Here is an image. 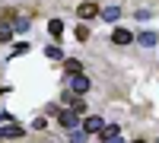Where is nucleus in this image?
Here are the masks:
<instances>
[{"label":"nucleus","mask_w":159,"mask_h":143,"mask_svg":"<svg viewBox=\"0 0 159 143\" xmlns=\"http://www.w3.org/2000/svg\"><path fill=\"white\" fill-rule=\"evenodd\" d=\"M89 86H92V83H89V76H86V73H76V76H70V92H73V96H83V92H89Z\"/></svg>","instance_id":"nucleus-1"},{"label":"nucleus","mask_w":159,"mask_h":143,"mask_svg":"<svg viewBox=\"0 0 159 143\" xmlns=\"http://www.w3.org/2000/svg\"><path fill=\"white\" fill-rule=\"evenodd\" d=\"M57 124H61V127H67V131H73V127L80 124V114H76L73 108H67V111H57Z\"/></svg>","instance_id":"nucleus-2"},{"label":"nucleus","mask_w":159,"mask_h":143,"mask_svg":"<svg viewBox=\"0 0 159 143\" xmlns=\"http://www.w3.org/2000/svg\"><path fill=\"white\" fill-rule=\"evenodd\" d=\"M105 131V121L99 118V114H89V118L83 121V134H102Z\"/></svg>","instance_id":"nucleus-3"},{"label":"nucleus","mask_w":159,"mask_h":143,"mask_svg":"<svg viewBox=\"0 0 159 143\" xmlns=\"http://www.w3.org/2000/svg\"><path fill=\"white\" fill-rule=\"evenodd\" d=\"M76 16L83 19V22H86V19H96V16H99V7H96V3H80V7H76Z\"/></svg>","instance_id":"nucleus-4"},{"label":"nucleus","mask_w":159,"mask_h":143,"mask_svg":"<svg viewBox=\"0 0 159 143\" xmlns=\"http://www.w3.org/2000/svg\"><path fill=\"white\" fill-rule=\"evenodd\" d=\"M111 42L124 48V45H130V42H134V32H130V29H115V32H111Z\"/></svg>","instance_id":"nucleus-5"},{"label":"nucleus","mask_w":159,"mask_h":143,"mask_svg":"<svg viewBox=\"0 0 159 143\" xmlns=\"http://www.w3.org/2000/svg\"><path fill=\"white\" fill-rule=\"evenodd\" d=\"M99 16H102V19H108V22H115V19H121V7H102V10H99Z\"/></svg>","instance_id":"nucleus-6"},{"label":"nucleus","mask_w":159,"mask_h":143,"mask_svg":"<svg viewBox=\"0 0 159 143\" xmlns=\"http://www.w3.org/2000/svg\"><path fill=\"white\" fill-rule=\"evenodd\" d=\"M137 42H140L143 48H153V45L159 42V35H156V32H140V35H137Z\"/></svg>","instance_id":"nucleus-7"},{"label":"nucleus","mask_w":159,"mask_h":143,"mask_svg":"<svg viewBox=\"0 0 159 143\" xmlns=\"http://www.w3.org/2000/svg\"><path fill=\"white\" fill-rule=\"evenodd\" d=\"M64 70H67L70 76H76V73H83V64H80L76 57H70V60H64Z\"/></svg>","instance_id":"nucleus-8"},{"label":"nucleus","mask_w":159,"mask_h":143,"mask_svg":"<svg viewBox=\"0 0 159 143\" xmlns=\"http://www.w3.org/2000/svg\"><path fill=\"white\" fill-rule=\"evenodd\" d=\"M25 131H22V127H16V124H10L7 127V131H0V137H7V140H19Z\"/></svg>","instance_id":"nucleus-9"},{"label":"nucleus","mask_w":159,"mask_h":143,"mask_svg":"<svg viewBox=\"0 0 159 143\" xmlns=\"http://www.w3.org/2000/svg\"><path fill=\"white\" fill-rule=\"evenodd\" d=\"M61 32H64V22H61V19H51V22H48V35H51V38H61Z\"/></svg>","instance_id":"nucleus-10"},{"label":"nucleus","mask_w":159,"mask_h":143,"mask_svg":"<svg viewBox=\"0 0 159 143\" xmlns=\"http://www.w3.org/2000/svg\"><path fill=\"white\" fill-rule=\"evenodd\" d=\"M111 137H118V127H115V124H111V127H105V131L99 134V140H102V143H108Z\"/></svg>","instance_id":"nucleus-11"},{"label":"nucleus","mask_w":159,"mask_h":143,"mask_svg":"<svg viewBox=\"0 0 159 143\" xmlns=\"http://www.w3.org/2000/svg\"><path fill=\"white\" fill-rule=\"evenodd\" d=\"M10 38H13V25L0 22V42H10Z\"/></svg>","instance_id":"nucleus-12"},{"label":"nucleus","mask_w":159,"mask_h":143,"mask_svg":"<svg viewBox=\"0 0 159 143\" xmlns=\"http://www.w3.org/2000/svg\"><path fill=\"white\" fill-rule=\"evenodd\" d=\"M45 54H48V57H54V60H61V57H64V54H61V48H54V45L45 48Z\"/></svg>","instance_id":"nucleus-13"},{"label":"nucleus","mask_w":159,"mask_h":143,"mask_svg":"<svg viewBox=\"0 0 159 143\" xmlns=\"http://www.w3.org/2000/svg\"><path fill=\"white\" fill-rule=\"evenodd\" d=\"M76 38H80V42H86V38H89V29H86V25H80V29H76Z\"/></svg>","instance_id":"nucleus-14"},{"label":"nucleus","mask_w":159,"mask_h":143,"mask_svg":"<svg viewBox=\"0 0 159 143\" xmlns=\"http://www.w3.org/2000/svg\"><path fill=\"white\" fill-rule=\"evenodd\" d=\"M83 140H86V134H83V131H76V134H70V143H83Z\"/></svg>","instance_id":"nucleus-15"},{"label":"nucleus","mask_w":159,"mask_h":143,"mask_svg":"<svg viewBox=\"0 0 159 143\" xmlns=\"http://www.w3.org/2000/svg\"><path fill=\"white\" fill-rule=\"evenodd\" d=\"M108 143H124V140H121V137H111V140H108Z\"/></svg>","instance_id":"nucleus-16"},{"label":"nucleus","mask_w":159,"mask_h":143,"mask_svg":"<svg viewBox=\"0 0 159 143\" xmlns=\"http://www.w3.org/2000/svg\"><path fill=\"white\" fill-rule=\"evenodd\" d=\"M134 143H147V140H134Z\"/></svg>","instance_id":"nucleus-17"},{"label":"nucleus","mask_w":159,"mask_h":143,"mask_svg":"<svg viewBox=\"0 0 159 143\" xmlns=\"http://www.w3.org/2000/svg\"><path fill=\"white\" fill-rule=\"evenodd\" d=\"M156 143H159V140H156Z\"/></svg>","instance_id":"nucleus-18"}]
</instances>
